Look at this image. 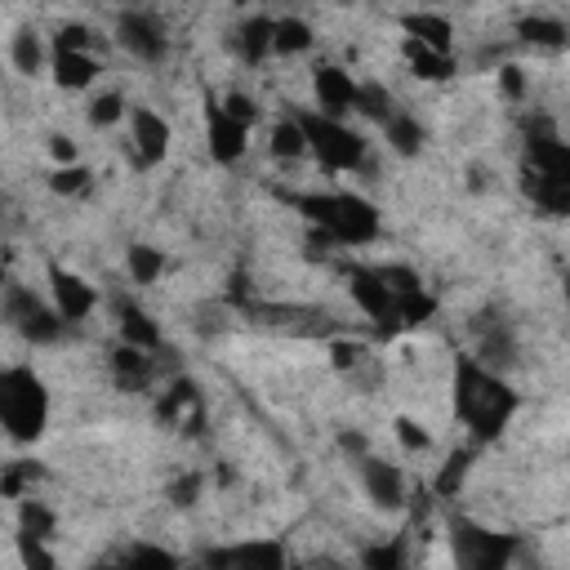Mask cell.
<instances>
[{"label":"cell","instance_id":"obj_5","mask_svg":"<svg viewBox=\"0 0 570 570\" xmlns=\"http://www.w3.org/2000/svg\"><path fill=\"white\" fill-rule=\"evenodd\" d=\"M356 89H361V80L343 62L312 67V98H316V111L321 116H334V120L356 116Z\"/></svg>","mask_w":570,"mask_h":570},{"label":"cell","instance_id":"obj_30","mask_svg":"<svg viewBox=\"0 0 570 570\" xmlns=\"http://www.w3.org/2000/svg\"><path fill=\"white\" fill-rule=\"evenodd\" d=\"M566 303H570V281H566Z\"/></svg>","mask_w":570,"mask_h":570},{"label":"cell","instance_id":"obj_21","mask_svg":"<svg viewBox=\"0 0 570 570\" xmlns=\"http://www.w3.org/2000/svg\"><path fill=\"white\" fill-rule=\"evenodd\" d=\"M125 267H129V281L134 285H156L160 272H165V258H160L156 245H134L129 258H125Z\"/></svg>","mask_w":570,"mask_h":570},{"label":"cell","instance_id":"obj_18","mask_svg":"<svg viewBox=\"0 0 570 570\" xmlns=\"http://www.w3.org/2000/svg\"><path fill=\"white\" fill-rule=\"evenodd\" d=\"M517 36H521L525 45H534V49H566L570 27H566L561 18H548V13H525V18L517 22Z\"/></svg>","mask_w":570,"mask_h":570},{"label":"cell","instance_id":"obj_31","mask_svg":"<svg viewBox=\"0 0 570 570\" xmlns=\"http://www.w3.org/2000/svg\"><path fill=\"white\" fill-rule=\"evenodd\" d=\"M566 53H570V40H566Z\"/></svg>","mask_w":570,"mask_h":570},{"label":"cell","instance_id":"obj_3","mask_svg":"<svg viewBox=\"0 0 570 570\" xmlns=\"http://www.w3.org/2000/svg\"><path fill=\"white\" fill-rule=\"evenodd\" d=\"M303 125H307V142H312V160L343 178V174H356L361 160H365V138L347 125V120H334V116H321V111H303Z\"/></svg>","mask_w":570,"mask_h":570},{"label":"cell","instance_id":"obj_15","mask_svg":"<svg viewBox=\"0 0 570 570\" xmlns=\"http://www.w3.org/2000/svg\"><path fill=\"white\" fill-rule=\"evenodd\" d=\"M312 45H316V31H312L307 18H298V13H281L276 18V36H272V53L276 58H298Z\"/></svg>","mask_w":570,"mask_h":570},{"label":"cell","instance_id":"obj_24","mask_svg":"<svg viewBox=\"0 0 570 570\" xmlns=\"http://www.w3.org/2000/svg\"><path fill=\"white\" fill-rule=\"evenodd\" d=\"M365 356H370L365 343H352V338H334V343H330V361H334V370H343V374L361 370Z\"/></svg>","mask_w":570,"mask_h":570},{"label":"cell","instance_id":"obj_28","mask_svg":"<svg viewBox=\"0 0 570 570\" xmlns=\"http://www.w3.org/2000/svg\"><path fill=\"white\" fill-rule=\"evenodd\" d=\"M116 4H120V9H129V4H138V0H116Z\"/></svg>","mask_w":570,"mask_h":570},{"label":"cell","instance_id":"obj_6","mask_svg":"<svg viewBox=\"0 0 570 570\" xmlns=\"http://www.w3.org/2000/svg\"><path fill=\"white\" fill-rule=\"evenodd\" d=\"M347 294L352 303L374 321V325H401L396 316V294L379 267H347Z\"/></svg>","mask_w":570,"mask_h":570},{"label":"cell","instance_id":"obj_8","mask_svg":"<svg viewBox=\"0 0 570 570\" xmlns=\"http://www.w3.org/2000/svg\"><path fill=\"white\" fill-rule=\"evenodd\" d=\"M49 298H53V307L62 312V321H67V325L89 321V316H94V307H98L94 285H89V281H80L76 272H67V267H49Z\"/></svg>","mask_w":570,"mask_h":570},{"label":"cell","instance_id":"obj_26","mask_svg":"<svg viewBox=\"0 0 570 570\" xmlns=\"http://www.w3.org/2000/svg\"><path fill=\"white\" fill-rule=\"evenodd\" d=\"M49 156H53L58 165H76V160H80V147H76V138L58 134V138H49Z\"/></svg>","mask_w":570,"mask_h":570},{"label":"cell","instance_id":"obj_25","mask_svg":"<svg viewBox=\"0 0 570 570\" xmlns=\"http://www.w3.org/2000/svg\"><path fill=\"white\" fill-rule=\"evenodd\" d=\"M525 89H530L525 71H521L517 62H503V67H499V94H503L508 102H521V98H525Z\"/></svg>","mask_w":570,"mask_h":570},{"label":"cell","instance_id":"obj_22","mask_svg":"<svg viewBox=\"0 0 570 570\" xmlns=\"http://www.w3.org/2000/svg\"><path fill=\"white\" fill-rule=\"evenodd\" d=\"M392 436L401 441L405 454H428V450H432V432H428L419 419H410V414H396V419H392Z\"/></svg>","mask_w":570,"mask_h":570},{"label":"cell","instance_id":"obj_29","mask_svg":"<svg viewBox=\"0 0 570 570\" xmlns=\"http://www.w3.org/2000/svg\"><path fill=\"white\" fill-rule=\"evenodd\" d=\"M419 4H423V9H428V4H441V0H419Z\"/></svg>","mask_w":570,"mask_h":570},{"label":"cell","instance_id":"obj_16","mask_svg":"<svg viewBox=\"0 0 570 570\" xmlns=\"http://www.w3.org/2000/svg\"><path fill=\"white\" fill-rule=\"evenodd\" d=\"M45 58H53V53H45V36H40L36 27H22V31L9 40V62H13L18 76H40V71L49 67Z\"/></svg>","mask_w":570,"mask_h":570},{"label":"cell","instance_id":"obj_7","mask_svg":"<svg viewBox=\"0 0 570 570\" xmlns=\"http://www.w3.org/2000/svg\"><path fill=\"white\" fill-rule=\"evenodd\" d=\"M129 134H134V160L138 165H156L169 156V142H174V129L160 111L151 107H134L129 111Z\"/></svg>","mask_w":570,"mask_h":570},{"label":"cell","instance_id":"obj_20","mask_svg":"<svg viewBox=\"0 0 570 570\" xmlns=\"http://www.w3.org/2000/svg\"><path fill=\"white\" fill-rule=\"evenodd\" d=\"M85 116H89L94 129H111V125H120V120L129 116V111H125V94H120V89H102V94H94Z\"/></svg>","mask_w":570,"mask_h":570},{"label":"cell","instance_id":"obj_13","mask_svg":"<svg viewBox=\"0 0 570 570\" xmlns=\"http://www.w3.org/2000/svg\"><path fill=\"white\" fill-rule=\"evenodd\" d=\"M401 31L414 36V40H423L428 49H441V53H450V45H454V22L441 18V13H432V9H423V4L401 18Z\"/></svg>","mask_w":570,"mask_h":570},{"label":"cell","instance_id":"obj_10","mask_svg":"<svg viewBox=\"0 0 570 570\" xmlns=\"http://www.w3.org/2000/svg\"><path fill=\"white\" fill-rule=\"evenodd\" d=\"M361 485H365L374 508H405V476H401L396 463L365 454L361 459Z\"/></svg>","mask_w":570,"mask_h":570},{"label":"cell","instance_id":"obj_4","mask_svg":"<svg viewBox=\"0 0 570 570\" xmlns=\"http://www.w3.org/2000/svg\"><path fill=\"white\" fill-rule=\"evenodd\" d=\"M116 45H120L125 53H134L138 62H160V58L169 53V31H165V22H160L151 9L129 4V9H120V18H116Z\"/></svg>","mask_w":570,"mask_h":570},{"label":"cell","instance_id":"obj_19","mask_svg":"<svg viewBox=\"0 0 570 570\" xmlns=\"http://www.w3.org/2000/svg\"><path fill=\"white\" fill-rule=\"evenodd\" d=\"M120 338L134 343V347H147V352L160 347V330H156V321H151L147 312H138V307H120Z\"/></svg>","mask_w":570,"mask_h":570},{"label":"cell","instance_id":"obj_2","mask_svg":"<svg viewBox=\"0 0 570 570\" xmlns=\"http://www.w3.org/2000/svg\"><path fill=\"white\" fill-rule=\"evenodd\" d=\"M0 414H4L9 441H36V436L45 432L49 396H45V383L36 379V370H27V365H9V370H4V383H0Z\"/></svg>","mask_w":570,"mask_h":570},{"label":"cell","instance_id":"obj_11","mask_svg":"<svg viewBox=\"0 0 570 570\" xmlns=\"http://www.w3.org/2000/svg\"><path fill=\"white\" fill-rule=\"evenodd\" d=\"M49 71H53V85H58V89H71V94H76V89L98 85L102 58H98V53H85V49H53Z\"/></svg>","mask_w":570,"mask_h":570},{"label":"cell","instance_id":"obj_14","mask_svg":"<svg viewBox=\"0 0 570 570\" xmlns=\"http://www.w3.org/2000/svg\"><path fill=\"white\" fill-rule=\"evenodd\" d=\"M272 36H276V18L249 13V18L236 27V49H240V58H245V62L272 58Z\"/></svg>","mask_w":570,"mask_h":570},{"label":"cell","instance_id":"obj_1","mask_svg":"<svg viewBox=\"0 0 570 570\" xmlns=\"http://www.w3.org/2000/svg\"><path fill=\"white\" fill-rule=\"evenodd\" d=\"M459 414L476 436H494L512 414V392L503 387L499 370L481 361L459 365Z\"/></svg>","mask_w":570,"mask_h":570},{"label":"cell","instance_id":"obj_27","mask_svg":"<svg viewBox=\"0 0 570 570\" xmlns=\"http://www.w3.org/2000/svg\"><path fill=\"white\" fill-rule=\"evenodd\" d=\"M196 490H200V476H183V481L169 485V494H174L178 508H191V503H196Z\"/></svg>","mask_w":570,"mask_h":570},{"label":"cell","instance_id":"obj_9","mask_svg":"<svg viewBox=\"0 0 570 570\" xmlns=\"http://www.w3.org/2000/svg\"><path fill=\"white\" fill-rule=\"evenodd\" d=\"M205 138H209V156H214L218 165H236V160L249 151V125L236 120V116H227L218 102H214L209 116H205Z\"/></svg>","mask_w":570,"mask_h":570},{"label":"cell","instance_id":"obj_17","mask_svg":"<svg viewBox=\"0 0 570 570\" xmlns=\"http://www.w3.org/2000/svg\"><path fill=\"white\" fill-rule=\"evenodd\" d=\"M383 138H387V147H392L396 156H419V151H423V142H428V134H423L419 116H410V111H401V107L383 120Z\"/></svg>","mask_w":570,"mask_h":570},{"label":"cell","instance_id":"obj_12","mask_svg":"<svg viewBox=\"0 0 570 570\" xmlns=\"http://www.w3.org/2000/svg\"><path fill=\"white\" fill-rule=\"evenodd\" d=\"M267 151H272V160H281V165L307 160V156H312V142H307L303 116H281V120H272V129H267Z\"/></svg>","mask_w":570,"mask_h":570},{"label":"cell","instance_id":"obj_23","mask_svg":"<svg viewBox=\"0 0 570 570\" xmlns=\"http://www.w3.org/2000/svg\"><path fill=\"white\" fill-rule=\"evenodd\" d=\"M49 187L58 191V196H80V191H89L94 187V169L89 165H58L53 169V178H49Z\"/></svg>","mask_w":570,"mask_h":570}]
</instances>
